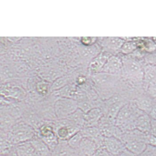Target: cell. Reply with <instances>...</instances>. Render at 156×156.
I'll return each instance as SVG.
<instances>
[{
  "label": "cell",
  "instance_id": "obj_1",
  "mask_svg": "<svg viewBox=\"0 0 156 156\" xmlns=\"http://www.w3.org/2000/svg\"><path fill=\"white\" fill-rule=\"evenodd\" d=\"M144 112L137 108L133 101L128 102L120 109L115 120V125L123 132L135 129V121Z\"/></svg>",
  "mask_w": 156,
  "mask_h": 156
},
{
  "label": "cell",
  "instance_id": "obj_2",
  "mask_svg": "<svg viewBox=\"0 0 156 156\" xmlns=\"http://www.w3.org/2000/svg\"><path fill=\"white\" fill-rule=\"evenodd\" d=\"M148 134L135 129L123 132L120 140L125 144L127 150L138 155L147 146Z\"/></svg>",
  "mask_w": 156,
  "mask_h": 156
},
{
  "label": "cell",
  "instance_id": "obj_3",
  "mask_svg": "<svg viewBox=\"0 0 156 156\" xmlns=\"http://www.w3.org/2000/svg\"><path fill=\"white\" fill-rule=\"evenodd\" d=\"M36 136V131L21 120H18L7 133L8 140L13 145L31 141Z\"/></svg>",
  "mask_w": 156,
  "mask_h": 156
},
{
  "label": "cell",
  "instance_id": "obj_4",
  "mask_svg": "<svg viewBox=\"0 0 156 156\" xmlns=\"http://www.w3.org/2000/svg\"><path fill=\"white\" fill-rule=\"evenodd\" d=\"M123 68L121 74L128 79L143 83L144 66L133 58H122Z\"/></svg>",
  "mask_w": 156,
  "mask_h": 156
},
{
  "label": "cell",
  "instance_id": "obj_5",
  "mask_svg": "<svg viewBox=\"0 0 156 156\" xmlns=\"http://www.w3.org/2000/svg\"><path fill=\"white\" fill-rule=\"evenodd\" d=\"M53 126L59 140L67 141L72 136L80 131L81 129L71 120L66 119L55 120Z\"/></svg>",
  "mask_w": 156,
  "mask_h": 156
},
{
  "label": "cell",
  "instance_id": "obj_6",
  "mask_svg": "<svg viewBox=\"0 0 156 156\" xmlns=\"http://www.w3.org/2000/svg\"><path fill=\"white\" fill-rule=\"evenodd\" d=\"M53 121H44L36 131L37 137L48 145L51 152L57 146L59 142V139L53 126Z\"/></svg>",
  "mask_w": 156,
  "mask_h": 156
},
{
  "label": "cell",
  "instance_id": "obj_7",
  "mask_svg": "<svg viewBox=\"0 0 156 156\" xmlns=\"http://www.w3.org/2000/svg\"><path fill=\"white\" fill-rule=\"evenodd\" d=\"M54 107L57 119H66L77 109L78 102L72 98L61 97L56 101Z\"/></svg>",
  "mask_w": 156,
  "mask_h": 156
},
{
  "label": "cell",
  "instance_id": "obj_8",
  "mask_svg": "<svg viewBox=\"0 0 156 156\" xmlns=\"http://www.w3.org/2000/svg\"><path fill=\"white\" fill-rule=\"evenodd\" d=\"M119 75L97 73L92 76V79L96 87L100 90L112 87L118 81Z\"/></svg>",
  "mask_w": 156,
  "mask_h": 156
},
{
  "label": "cell",
  "instance_id": "obj_9",
  "mask_svg": "<svg viewBox=\"0 0 156 156\" xmlns=\"http://www.w3.org/2000/svg\"><path fill=\"white\" fill-rule=\"evenodd\" d=\"M26 105L27 107L21 120L32 127L36 132L45 120L42 119L32 107L27 104Z\"/></svg>",
  "mask_w": 156,
  "mask_h": 156
},
{
  "label": "cell",
  "instance_id": "obj_10",
  "mask_svg": "<svg viewBox=\"0 0 156 156\" xmlns=\"http://www.w3.org/2000/svg\"><path fill=\"white\" fill-rule=\"evenodd\" d=\"M122 58L115 55H112L102 68L101 73L113 75H119L123 68Z\"/></svg>",
  "mask_w": 156,
  "mask_h": 156
},
{
  "label": "cell",
  "instance_id": "obj_11",
  "mask_svg": "<svg viewBox=\"0 0 156 156\" xmlns=\"http://www.w3.org/2000/svg\"><path fill=\"white\" fill-rule=\"evenodd\" d=\"M104 147L114 156L119 155L126 149L124 143L114 136L105 137Z\"/></svg>",
  "mask_w": 156,
  "mask_h": 156
},
{
  "label": "cell",
  "instance_id": "obj_12",
  "mask_svg": "<svg viewBox=\"0 0 156 156\" xmlns=\"http://www.w3.org/2000/svg\"><path fill=\"white\" fill-rule=\"evenodd\" d=\"M80 132L83 137L90 139L95 141L99 148L104 147L105 137L102 135L98 127H84L80 130Z\"/></svg>",
  "mask_w": 156,
  "mask_h": 156
},
{
  "label": "cell",
  "instance_id": "obj_13",
  "mask_svg": "<svg viewBox=\"0 0 156 156\" xmlns=\"http://www.w3.org/2000/svg\"><path fill=\"white\" fill-rule=\"evenodd\" d=\"M27 107L25 102H13L4 106H1V110L5 111L16 120H20Z\"/></svg>",
  "mask_w": 156,
  "mask_h": 156
},
{
  "label": "cell",
  "instance_id": "obj_14",
  "mask_svg": "<svg viewBox=\"0 0 156 156\" xmlns=\"http://www.w3.org/2000/svg\"><path fill=\"white\" fill-rule=\"evenodd\" d=\"M104 115V112L100 108L95 107L91 109L85 113L84 127H98Z\"/></svg>",
  "mask_w": 156,
  "mask_h": 156
},
{
  "label": "cell",
  "instance_id": "obj_15",
  "mask_svg": "<svg viewBox=\"0 0 156 156\" xmlns=\"http://www.w3.org/2000/svg\"><path fill=\"white\" fill-rule=\"evenodd\" d=\"M133 101L137 108L147 114L150 113L151 109L156 103L145 92L137 96Z\"/></svg>",
  "mask_w": 156,
  "mask_h": 156
},
{
  "label": "cell",
  "instance_id": "obj_16",
  "mask_svg": "<svg viewBox=\"0 0 156 156\" xmlns=\"http://www.w3.org/2000/svg\"><path fill=\"white\" fill-rule=\"evenodd\" d=\"M50 156H80L78 150L68 145L67 141L59 140V144L51 152Z\"/></svg>",
  "mask_w": 156,
  "mask_h": 156
},
{
  "label": "cell",
  "instance_id": "obj_17",
  "mask_svg": "<svg viewBox=\"0 0 156 156\" xmlns=\"http://www.w3.org/2000/svg\"><path fill=\"white\" fill-rule=\"evenodd\" d=\"M99 149L96 142L90 139L83 137L78 149L80 155L93 156Z\"/></svg>",
  "mask_w": 156,
  "mask_h": 156
},
{
  "label": "cell",
  "instance_id": "obj_18",
  "mask_svg": "<svg viewBox=\"0 0 156 156\" xmlns=\"http://www.w3.org/2000/svg\"><path fill=\"white\" fill-rule=\"evenodd\" d=\"M0 117V132L6 133L9 132L18 121L9 113L2 110H1Z\"/></svg>",
  "mask_w": 156,
  "mask_h": 156
},
{
  "label": "cell",
  "instance_id": "obj_19",
  "mask_svg": "<svg viewBox=\"0 0 156 156\" xmlns=\"http://www.w3.org/2000/svg\"><path fill=\"white\" fill-rule=\"evenodd\" d=\"M156 83V66L146 64L144 66L143 88L145 91L150 84Z\"/></svg>",
  "mask_w": 156,
  "mask_h": 156
},
{
  "label": "cell",
  "instance_id": "obj_20",
  "mask_svg": "<svg viewBox=\"0 0 156 156\" xmlns=\"http://www.w3.org/2000/svg\"><path fill=\"white\" fill-rule=\"evenodd\" d=\"M151 119L149 115L143 113L134 122V129L145 134H150Z\"/></svg>",
  "mask_w": 156,
  "mask_h": 156
},
{
  "label": "cell",
  "instance_id": "obj_21",
  "mask_svg": "<svg viewBox=\"0 0 156 156\" xmlns=\"http://www.w3.org/2000/svg\"><path fill=\"white\" fill-rule=\"evenodd\" d=\"M30 141L34 149L35 156H51V151L49 147L37 136Z\"/></svg>",
  "mask_w": 156,
  "mask_h": 156
},
{
  "label": "cell",
  "instance_id": "obj_22",
  "mask_svg": "<svg viewBox=\"0 0 156 156\" xmlns=\"http://www.w3.org/2000/svg\"><path fill=\"white\" fill-rule=\"evenodd\" d=\"M14 151L16 156H35L30 141L14 145Z\"/></svg>",
  "mask_w": 156,
  "mask_h": 156
},
{
  "label": "cell",
  "instance_id": "obj_23",
  "mask_svg": "<svg viewBox=\"0 0 156 156\" xmlns=\"http://www.w3.org/2000/svg\"><path fill=\"white\" fill-rule=\"evenodd\" d=\"M126 42L124 39L119 37H108L105 40L104 42L105 47L110 53L120 51L124 42Z\"/></svg>",
  "mask_w": 156,
  "mask_h": 156
},
{
  "label": "cell",
  "instance_id": "obj_24",
  "mask_svg": "<svg viewBox=\"0 0 156 156\" xmlns=\"http://www.w3.org/2000/svg\"><path fill=\"white\" fill-rule=\"evenodd\" d=\"M84 114L83 111L78 108L66 118L79 126L81 129L84 126Z\"/></svg>",
  "mask_w": 156,
  "mask_h": 156
},
{
  "label": "cell",
  "instance_id": "obj_25",
  "mask_svg": "<svg viewBox=\"0 0 156 156\" xmlns=\"http://www.w3.org/2000/svg\"><path fill=\"white\" fill-rule=\"evenodd\" d=\"M83 138L80 131L76 133L67 140L68 145L75 150H78L80 144Z\"/></svg>",
  "mask_w": 156,
  "mask_h": 156
},
{
  "label": "cell",
  "instance_id": "obj_26",
  "mask_svg": "<svg viewBox=\"0 0 156 156\" xmlns=\"http://www.w3.org/2000/svg\"><path fill=\"white\" fill-rule=\"evenodd\" d=\"M137 47L136 42L133 41H127L124 42L120 51L123 54H130L136 51Z\"/></svg>",
  "mask_w": 156,
  "mask_h": 156
},
{
  "label": "cell",
  "instance_id": "obj_27",
  "mask_svg": "<svg viewBox=\"0 0 156 156\" xmlns=\"http://www.w3.org/2000/svg\"><path fill=\"white\" fill-rule=\"evenodd\" d=\"M68 78L66 76L57 79L51 86L50 90L51 91H55L61 89L68 84Z\"/></svg>",
  "mask_w": 156,
  "mask_h": 156
},
{
  "label": "cell",
  "instance_id": "obj_28",
  "mask_svg": "<svg viewBox=\"0 0 156 156\" xmlns=\"http://www.w3.org/2000/svg\"><path fill=\"white\" fill-rule=\"evenodd\" d=\"M137 156H156V147L147 144L145 150Z\"/></svg>",
  "mask_w": 156,
  "mask_h": 156
},
{
  "label": "cell",
  "instance_id": "obj_29",
  "mask_svg": "<svg viewBox=\"0 0 156 156\" xmlns=\"http://www.w3.org/2000/svg\"><path fill=\"white\" fill-rule=\"evenodd\" d=\"M145 92L156 103V83L150 85L145 90Z\"/></svg>",
  "mask_w": 156,
  "mask_h": 156
},
{
  "label": "cell",
  "instance_id": "obj_30",
  "mask_svg": "<svg viewBox=\"0 0 156 156\" xmlns=\"http://www.w3.org/2000/svg\"><path fill=\"white\" fill-rule=\"evenodd\" d=\"M93 156H114L104 147L99 148Z\"/></svg>",
  "mask_w": 156,
  "mask_h": 156
},
{
  "label": "cell",
  "instance_id": "obj_31",
  "mask_svg": "<svg viewBox=\"0 0 156 156\" xmlns=\"http://www.w3.org/2000/svg\"><path fill=\"white\" fill-rule=\"evenodd\" d=\"M145 61L147 64L156 66V53L147 55L145 57Z\"/></svg>",
  "mask_w": 156,
  "mask_h": 156
},
{
  "label": "cell",
  "instance_id": "obj_32",
  "mask_svg": "<svg viewBox=\"0 0 156 156\" xmlns=\"http://www.w3.org/2000/svg\"><path fill=\"white\" fill-rule=\"evenodd\" d=\"M147 144L156 147V137L152 135H148L147 137Z\"/></svg>",
  "mask_w": 156,
  "mask_h": 156
},
{
  "label": "cell",
  "instance_id": "obj_33",
  "mask_svg": "<svg viewBox=\"0 0 156 156\" xmlns=\"http://www.w3.org/2000/svg\"><path fill=\"white\" fill-rule=\"evenodd\" d=\"M150 134L156 137V120L151 119Z\"/></svg>",
  "mask_w": 156,
  "mask_h": 156
},
{
  "label": "cell",
  "instance_id": "obj_34",
  "mask_svg": "<svg viewBox=\"0 0 156 156\" xmlns=\"http://www.w3.org/2000/svg\"><path fill=\"white\" fill-rule=\"evenodd\" d=\"M148 115L151 119L156 120V103L153 106V108L151 109L150 113Z\"/></svg>",
  "mask_w": 156,
  "mask_h": 156
},
{
  "label": "cell",
  "instance_id": "obj_35",
  "mask_svg": "<svg viewBox=\"0 0 156 156\" xmlns=\"http://www.w3.org/2000/svg\"><path fill=\"white\" fill-rule=\"evenodd\" d=\"M117 156H137V155L126 149L123 153H121V154Z\"/></svg>",
  "mask_w": 156,
  "mask_h": 156
},
{
  "label": "cell",
  "instance_id": "obj_36",
  "mask_svg": "<svg viewBox=\"0 0 156 156\" xmlns=\"http://www.w3.org/2000/svg\"><path fill=\"white\" fill-rule=\"evenodd\" d=\"M16 156V154H15V152H14L13 154H12L9 155H5V156Z\"/></svg>",
  "mask_w": 156,
  "mask_h": 156
},
{
  "label": "cell",
  "instance_id": "obj_37",
  "mask_svg": "<svg viewBox=\"0 0 156 156\" xmlns=\"http://www.w3.org/2000/svg\"><path fill=\"white\" fill-rule=\"evenodd\" d=\"M80 156H81V155H80Z\"/></svg>",
  "mask_w": 156,
  "mask_h": 156
}]
</instances>
